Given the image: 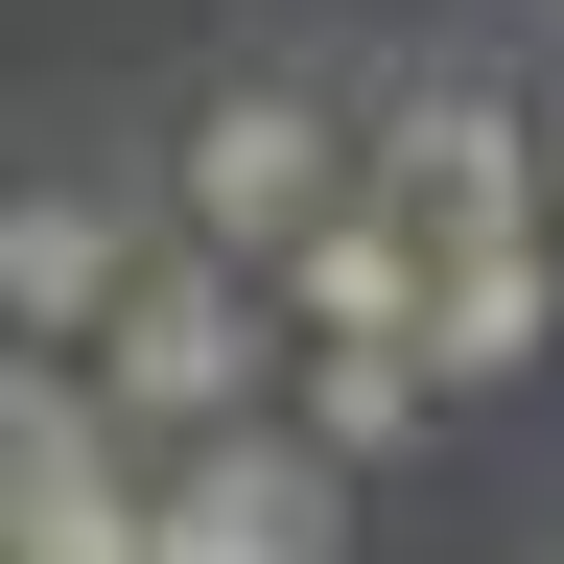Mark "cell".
Masks as SVG:
<instances>
[{"instance_id":"obj_1","label":"cell","mask_w":564,"mask_h":564,"mask_svg":"<svg viewBox=\"0 0 564 564\" xmlns=\"http://www.w3.org/2000/svg\"><path fill=\"white\" fill-rule=\"evenodd\" d=\"M165 212H188V259H236V282H282L352 212V118L329 95H282V70H236V95L188 118V165H165Z\"/></svg>"},{"instance_id":"obj_2","label":"cell","mask_w":564,"mask_h":564,"mask_svg":"<svg viewBox=\"0 0 564 564\" xmlns=\"http://www.w3.org/2000/svg\"><path fill=\"white\" fill-rule=\"evenodd\" d=\"M259 377H282V352H259V282H236V259H188V236H165V282L95 329V423H141V447H236Z\"/></svg>"},{"instance_id":"obj_3","label":"cell","mask_w":564,"mask_h":564,"mask_svg":"<svg viewBox=\"0 0 564 564\" xmlns=\"http://www.w3.org/2000/svg\"><path fill=\"white\" fill-rule=\"evenodd\" d=\"M377 212H423L447 259H470V236H541V141H518V95L423 47L400 95H377Z\"/></svg>"},{"instance_id":"obj_4","label":"cell","mask_w":564,"mask_h":564,"mask_svg":"<svg viewBox=\"0 0 564 564\" xmlns=\"http://www.w3.org/2000/svg\"><path fill=\"white\" fill-rule=\"evenodd\" d=\"M188 212H141V188H0V352H95L141 282H165Z\"/></svg>"},{"instance_id":"obj_5","label":"cell","mask_w":564,"mask_h":564,"mask_svg":"<svg viewBox=\"0 0 564 564\" xmlns=\"http://www.w3.org/2000/svg\"><path fill=\"white\" fill-rule=\"evenodd\" d=\"M352 470L306 423H236V447H165V564H329Z\"/></svg>"},{"instance_id":"obj_6","label":"cell","mask_w":564,"mask_h":564,"mask_svg":"<svg viewBox=\"0 0 564 564\" xmlns=\"http://www.w3.org/2000/svg\"><path fill=\"white\" fill-rule=\"evenodd\" d=\"M423 306H447V236H423V212H377V188L282 259V329H306V352H423Z\"/></svg>"},{"instance_id":"obj_7","label":"cell","mask_w":564,"mask_h":564,"mask_svg":"<svg viewBox=\"0 0 564 564\" xmlns=\"http://www.w3.org/2000/svg\"><path fill=\"white\" fill-rule=\"evenodd\" d=\"M282 423H306L329 470H400L423 423H447V352H282Z\"/></svg>"},{"instance_id":"obj_8","label":"cell","mask_w":564,"mask_h":564,"mask_svg":"<svg viewBox=\"0 0 564 564\" xmlns=\"http://www.w3.org/2000/svg\"><path fill=\"white\" fill-rule=\"evenodd\" d=\"M541 329H564L541 236H470V259H447V306H423V352H447V377H541Z\"/></svg>"}]
</instances>
